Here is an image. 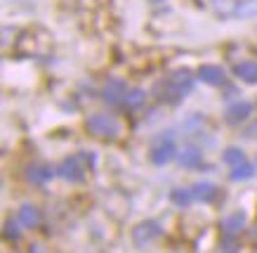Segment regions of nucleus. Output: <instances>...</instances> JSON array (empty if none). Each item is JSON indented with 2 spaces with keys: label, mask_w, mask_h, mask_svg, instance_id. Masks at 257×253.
Here are the masks:
<instances>
[{
  "label": "nucleus",
  "mask_w": 257,
  "mask_h": 253,
  "mask_svg": "<svg viewBox=\"0 0 257 253\" xmlns=\"http://www.w3.org/2000/svg\"><path fill=\"white\" fill-rule=\"evenodd\" d=\"M94 161H97L94 154H90V151H78V154H73V156L64 158L62 166L57 168V173L62 175L66 182H80L85 178L87 168L94 166Z\"/></svg>",
  "instance_id": "nucleus-1"
},
{
  "label": "nucleus",
  "mask_w": 257,
  "mask_h": 253,
  "mask_svg": "<svg viewBox=\"0 0 257 253\" xmlns=\"http://www.w3.org/2000/svg\"><path fill=\"white\" fill-rule=\"evenodd\" d=\"M85 128L94 137H118V133H120L118 119L109 116V114H92V116H87Z\"/></svg>",
  "instance_id": "nucleus-2"
},
{
  "label": "nucleus",
  "mask_w": 257,
  "mask_h": 253,
  "mask_svg": "<svg viewBox=\"0 0 257 253\" xmlns=\"http://www.w3.org/2000/svg\"><path fill=\"white\" fill-rule=\"evenodd\" d=\"M163 86H165V95H172V102H175V100L184 97L194 88V76L187 69H179V71L168 76V80H165Z\"/></svg>",
  "instance_id": "nucleus-3"
},
{
  "label": "nucleus",
  "mask_w": 257,
  "mask_h": 253,
  "mask_svg": "<svg viewBox=\"0 0 257 253\" xmlns=\"http://www.w3.org/2000/svg\"><path fill=\"white\" fill-rule=\"evenodd\" d=\"M17 50L26 57H38V55H47L50 50V40L47 38H36L33 31H26L17 43Z\"/></svg>",
  "instance_id": "nucleus-4"
},
{
  "label": "nucleus",
  "mask_w": 257,
  "mask_h": 253,
  "mask_svg": "<svg viewBox=\"0 0 257 253\" xmlns=\"http://www.w3.org/2000/svg\"><path fill=\"white\" fill-rule=\"evenodd\" d=\"M158 237H161V225L156 220H144L133 229V244L137 248H144V246L154 244Z\"/></svg>",
  "instance_id": "nucleus-5"
},
{
  "label": "nucleus",
  "mask_w": 257,
  "mask_h": 253,
  "mask_svg": "<svg viewBox=\"0 0 257 253\" xmlns=\"http://www.w3.org/2000/svg\"><path fill=\"white\" fill-rule=\"evenodd\" d=\"M175 154H177V149H175V142H172V137L168 135V137H158L156 142H154V147H151V151H149V158H151V163H156V166H165L168 161H172L175 158Z\"/></svg>",
  "instance_id": "nucleus-6"
},
{
  "label": "nucleus",
  "mask_w": 257,
  "mask_h": 253,
  "mask_svg": "<svg viewBox=\"0 0 257 253\" xmlns=\"http://www.w3.org/2000/svg\"><path fill=\"white\" fill-rule=\"evenodd\" d=\"M55 168L47 166V163H31V166L26 168V180L33 182V185H45L55 178Z\"/></svg>",
  "instance_id": "nucleus-7"
},
{
  "label": "nucleus",
  "mask_w": 257,
  "mask_h": 253,
  "mask_svg": "<svg viewBox=\"0 0 257 253\" xmlns=\"http://www.w3.org/2000/svg\"><path fill=\"white\" fill-rule=\"evenodd\" d=\"M198 78L208 86H224L226 73L217 64H203V66H198Z\"/></svg>",
  "instance_id": "nucleus-8"
},
{
  "label": "nucleus",
  "mask_w": 257,
  "mask_h": 253,
  "mask_svg": "<svg viewBox=\"0 0 257 253\" xmlns=\"http://www.w3.org/2000/svg\"><path fill=\"white\" fill-rule=\"evenodd\" d=\"M125 83L120 78H109L106 83H104V90H101V97H104V102H109V104H116L120 102L125 97Z\"/></svg>",
  "instance_id": "nucleus-9"
},
{
  "label": "nucleus",
  "mask_w": 257,
  "mask_h": 253,
  "mask_svg": "<svg viewBox=\"0 0 257 253\" xmlns=\"http://www.w3.org/2000/svg\"><path fill=\"white\" fill-rule=\"evenodd\" d=\"M250 111H252V104L250 102H245V100H243V102H236L224 111V121L231 123V126H238V123H243V121L250 116Z\"/></svg>",
  "instance_id": "nucleus-10"
},
{
  "label": "nucleus",
  "mask_w": 257,
  "mask_h": 253,
  "mask_svg": "<svg viewBox=\"0 0 257 253\" xmlns=\"http://www.w3.org/2000/svg\"><path fill=\"white\" fill-rule=\"evenodd\" d=\"M194 199H198V201H205V204H210V201H215V197H217V187L212 185V182H205V180H201V182H196L194 187Z\"/></svg>",
  "instance_id": "nucleus-11"
},
{
  "label": "nucleus",
  "mask_w": 257,
  "mask_h": 253,
  "mask_svg": "<svg viewBox=\"0 0 257 253\" xmlns=\"http://www.w3.org/2000/svg\"><path fill=\"white\" fill-rule=\"evenodd\" d=\"M17 220L22 222L24 227H36L40 222V211L33 204H24L19 208V213H17Z\"/></svg>",
  "instance_id": "nucleus-12"
},
{
  "label": "nucleus",
  "mask_w": 257,
  "mask_h": 253,
  "mask_svg": "<svg viewBox=\"0 0 257 253\" xmlns=\"http://www.w3.org/2000/svg\"><path fill=\"white\" fill-rule=\"evenodd\" d=\"M177 161H179V166L182 168H194L201 163V149L198 147H184L182 151H177Z\"/></svg>",
  "instance_id": "nucleus-13"
},
{
  "label": "nucleus",
  "mask_w": 257,
  "mask_h": 253,
  "mask_svg": "<svg viewBox=\"0 0 257 253\" xmlns=\"http://www.w3.org/2000/svg\"><path fill=\"white\" fill-rule=\"evenodd\" d=\"M234 73L245 83H257V64L255 62H241L234 66Z\"/></svg>",
  "instance_id": "nucleus-14"
},
{
  "label": "nucleus",
  "mask_w": 257,
  "mask_h": 253,
  "mask_svg": "<svg viewBox=\"0 0 257 253\" xmlns=\"http://www.w3.org/2000/svg\"><path fill=\"white\" fill-rule=\"evenodd\" d=\"M243 225H245V215L238 211V213H231L229 218L222 220V229H224L226 234H236V232H241Z\"/></svg>",
  "instance_id": "nucleus-15"
},
{
  "label": "nucleus",
  "mask_w": 257,
  "mask_h": 253,
  "mask_svg": "<svg viewBox=\"0 0 257 253\" xmlns=\"http://www.w3.org/2000/svg\"><path fill=\"white\" fill-rule=\"evenodd\" d=\"M255 175V166L252 163H248V161H241V163H236L234 171L229 173V178L234 182H241V180H250Z\"/></svg>",
  "instance_id": "nucleus-16"
},
{
  "label": "nucleus",
  "mask_w": 257,
  "mask_h": 253,
  "mask_svg": "<svg viewBox=\"0 0 257 253\" xmlns=\"http://www.w3.org/2000/svg\"><path fill=\"white\" fill-rule=\"evenodd\" d=\"M144 100H147V93L142 90V88H133V90H127L123 97V102L127 109H140L142 104H144Z\"/></svg>",
  "instance_id": "nucleus-17"
},
{
  "label": "nucleus",
  "mask_w": 257,
  "mask_h": 253,
  "mask_svg": "<svg viewBox=\"0 0 257 253\" xmlns=\"http://www.w3.org/2000/svg\"><path fill=\"white\" fill-rule=\"evenodd\" d=\"M191 199H194V190H184V187H177V190L170 192V201L179 208H187L191 204Z\"/></svg>",
  "instance_id": "nucleus-18"
},
{
  "label": "nucleus",
  "mask_w": 257,
  "mask_h": 253,
  "mask_svg": "<svg viewBox=\"0 0 257 253\" xmlns=\"http://www.w3.org/2000/svg\"><path fill=\"white\" fill-rule=\"evenodd\" d=\"M234 12H236V17H243V19L257 17V0H238Z\"/></svg>",
  "instance_id": "nucleus-19"
},
{
  "label": "nucleus",
  "mask_w": 257,
  "mask_h": 253,
  "mask_svg": "<svg viewBox=\"0 0 257 253\" xmlns=\"http://www.w3.org/2000/svg\"><path fill=\"white\" fill-rule=\"evenodd\" d=\"M222 161L229 163V166H236V163L245 161V154H243V149H238V147H226L224 154H222Z\"/></svg>",
  "instance_id": "nucleus-20"
},
{
  "label": "nucleus",
  "mask_w": 257,
  "mask_h": 253,
  "mask_svg": "<svg viewBox=\"0 0 257 253\" xmlns=\"http://www.w3.org/2000/svg\"><path fill=\"white\" fill-rule=\"evenodd\" d=\"M19 225H22V222L19 220H8L5 222V229H3V234H5V239H10V241H17V239H19Z\"/></svg>",
  "instance_id": "nucleus-21"
}]
</instances>
